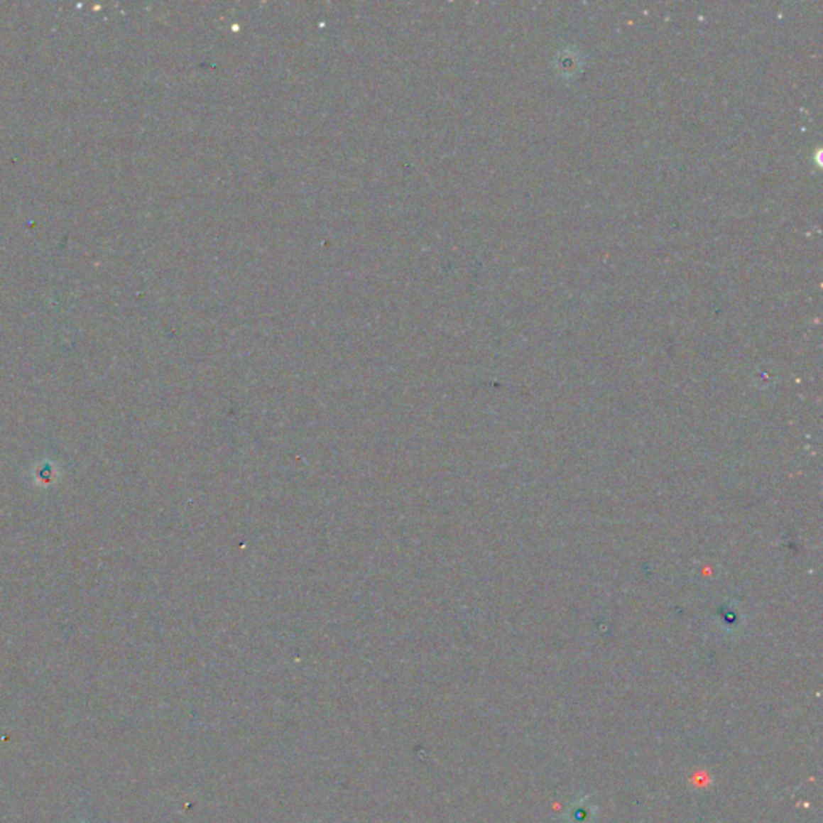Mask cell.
Returning <instances> with one entry per match:
<instances>
[{"mask_svg": "<svg viewBox=\"0 0 823 823\" xmlns=\"http://www.w3.org/2000/svg\"><path fill=\"white\" fill-rule=\"evenodd\" d=\"M590 820H594V809L590 807V804L585 797L581 801H576L568 809L569 823H590Z\"/></svg>", "mask_w": 823, "mask_h": 823, "instance_id": "cell-1", "label": "cell"}]
</instances>
